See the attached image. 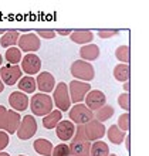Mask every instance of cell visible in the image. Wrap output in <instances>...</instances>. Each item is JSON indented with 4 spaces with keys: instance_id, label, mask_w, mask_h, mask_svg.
I'll return each mask as SVG.
<instances>
[{
    "instance_id": "1",
    "label": "cell",
    "mask_w": 149,
    "mask_h": 156,
    "mask_svg": "<svg viewBox=\"0 0 149 156\" xmlns=\"http://www.w3.org/2000/svg\"><path fill=\"white\" fill-rule=\"evenodd\" d=\"M29 107L33 112V116H46L48 115L50 112L53 111V98L50 97L48 94H43V92H38V94H34L31 98H30Z\"/></svg>"
},
{
    "instance_id": "2",
    "label": "cell",
    "mask_w": 149,
    "mask_h": 156,
    "mask_svg": "<svg viewBox=\"0 0 149 156\" xmlns=\"http://www.w3.org/2000/svg\"><path fill=\"white\" fill-rule=\"evenodd\" d=\"M90 146L91 142H88L84 136L83 125L75 128V133L73 136V142L70 144V155L73 156H90Z\"/></svg>"
},
{
    "instance_id": "3",
    "label": "cell",
    "mask_w": 149,
    "mask_h": 156,
    "mask_svg": "<svg viewBox=\"0 0 149 156\" xmlns=\"http://www.w3.org/2000/svg\"><path fill=\"white\" fill-rule=\"evenodd\" d=\"M70 71H71V75L75 80L83 82H90L95 77V70H94L92 64L87 61H83V60H77V61L73 62Z\"/></svg>"
},
{
    "instance_id": "4",
    "label": "cell",
    "mask_w": 149,
    "mask_h": 156,
    "mask_svg": "<svg viewBox=\"0 0 149 156\" xmlns=\"http://www.w3.org/2000/svg\"><path fill=\"white\" fill-rule=\"evenodd\" d=\"M53 104L57 107V109L60 112L68 111L71 108V99L68 95V85L66 82H60L54 87L53 91Z\"/></svg>"
},
{
    "instance_id": "5",
    "label": "cell",
    "mask_w": 149,
    "mask_h": 156,
    "mask_svg": "<svg viewBox=\"0 0 149 156\" xmlns=\"http://www.w3.org/2000/svg\"><path fill=\"white\" fill-rule=\"evenodd\" d=\"M91 91V85L88 82H83L78 80H73L68 84V95L73 104H83L84 98Z\"/></svg>"
},
{
    "instance_id": "6",
    "label": "cell",
    "mask_w": 149,
    "mask_h": 156,
    "mask_svg": "<svg viewBox=\"0 0 149 156\" xmlns=\"http://www.w3.org/2000/svg\"><path fill=\"white\" fill-rule=\"evenodd\" d=\"M68 116H70L71 122L77 123V125H85L87 122L94 119V112L90 111L84 104H75L73 108L68 109Z\"/></svg>"
},
{
    "instance_id": "7",
    "label": "cell",
    "mask_w": 149,
    "mask_h": 156,
    "mask_svg": "<svg viewBox=\"0 0 149 156\" xmlns=\"http://www.w3.org/2000/svg\"><path fill=\"white\" fill-rule=\"evenodd\" d=\"M37 132V121L33 115H26L24 118H21L20 125L17 128V136L21 140L31 139Z\"/></svg>"
},
{
    "instance_id": "8",
    "label": "cell",
    "mask_w": 149,
    "mask_h": 156,
    "mask_svg": "<svg viewBox=\"0 0 149 156\" xmlns=\"http://www.w3.org/2000/svg\"><path fill=\"white\" fill-rule=\"evenodd\" d=\"M17 44H19L17 48L20 50V51L34 54L36 51H38L41 43H40V38L36 36V33H24V34H20Z\"/></svg>"
},
{
    "instance_id": "9",
    "label": "cell",
    "mask_w": 149,
    "mask_h": 156,
    "mask_svg": "<svg viewBox=\"0 0 149 156\" xmlns=\"http://www.w3.org/2000/svg\"><path fill=\"white\" fill-rule=\"evenodd\" d=\"M83 132L88 142H95V140L101 139L107 131H105L104 123L98 122L97 119H92V121L87 122L85 125H83Z\"/></svg>"
},
{
    "instance_id": "10",
    "label": "cell",
    "mask_w": 149,
    "mask_h": 156,
    "mask_svg": "<svg viewBox=\"0 0 149 156\" xmlns=\"http://www.w3.org/2000/svg\"><path fill=\"white\" fill-rule=\"evenodd\" d=\"M23 73L19 66H12V64H6V66L0 67V80L4 85H16L19 80L21 78Z\"/></svg>"
},
{
    "instance_id": "11",
    "label": "cell",
    "mask_w": 149,
    "mask_h": 156,
    "mask_svg": "<svg viewBox=\"0 0 149 156\" xmlns=\"http://www.w3.org/2000/svg\"><path fill=\"white\" fill-rule=\"evenodd\" d=\"M21 73H26L29 75H36L41 70V60L37 54H26L24 57L21 58Z\"/></svg>"
},
{
    "instance_id": "12",
    "label": "cell",
    "mask_w": 149,
    "mask_h": 156,
    "mask_svg": "<svg viewBox=\"0 0 149 156\" xmlns=\"http://www.w3.org/2000/svg\"><path fill=\"white\" fill-rule=\"evenodd\" d=\"M84 99H85L84 105L92 112H95L97 109L102 108L104 105H107V97H105V94L102 91H98V90H91Z\"/></svg>"
},
{
    "instance_id": "13",
    "label": "cell",
    "mask_w": 149,
    "mask_h": 156,
    "mask_svg": "<svg viewBox=\"0 0 149 156\" xmlns=\"http://www.w3.org/2000/svg\"><path fill=\"white\" fill-rule=\"evenodd\" d=\"M54 87H55V78L51 73H48V71L38 73L37 78H36V88H38L40 92L50 94L54 91Z\"/></svg>"
},
{
    "instance_id": "14",
    "label": "cell",
    "mask_w": 149,
    "mask_h": 156,
    "mask_svg": "<svg viewBox=\"0 0 149 156\" xmlns=\"http://www.w3.org/2000/svg\"><path fill=\"white\" fill-rule=\"evenodd\" d=\"M75 133V125L71 121H64L61 119L60 123L55 126V135L60 140L67 142V140L73 139V136Z\"/></svg>"
},
{
    "instance_id": "15",
    "label": "cell",
    "mask_w": 149,
    "mask_h": 156,
    "mask_svg": "<svg viewBox=\"0 0 149 156\" xmlns=\"http://www.w3.org/2000/svg\"><path fill=\"white\" fill-rule=\"evenodd\" d=\"M29 102H30V98L26 94L20 92V91H14L9 97V104L13 108V111L16 112L26 111L29 108Z\"/></svg>"
},
{
    "instance_id": "16",
    "label": "cell",
    "mask_w": 149,
    "mask_h": 156,
    "mask_svg": "<svg viewBox=\"0 0 149 156\" xmlns=\"http://www.w3.org/2000/svg\"><path fill=\"white\" fill-rule=\"evenodd\" d=\"M21 116L19 112L13 111V109H7V118H6V123H4L3 131L6 133H16L17 128L20 125Z\"/></svg>"
},
{
    "instance_id": "17",
    "label": "cell",
    "mask_w": 149,
    "mask_h": 156,
    "mask_svg": "<svg viewBox=\"0 0 149 156\" xmlns=\"http://www.w3.org/2000/svg\"><path fill=\"white\" fill-rule=\"evenodd\" d=\"M80 57H81L83 61H94L99 57V47L97 44H92V43L83 45L80 48Z\"/></svg>"
},
{
    "instance_id": "18",
    "label": "cell",
    "mask_w": 149,
    "mask_h": 156,
    "mask_svg": "<svg viewBox=\"0 0 149 156\" xmlns=\"http://www.w3.org/2000/svg\"><path fill=\"white\" fill-rule=\"evenodd\" d=\"M33 148L40 156H50L51 152H53L54 146L48 139H46V138H38V139H36L33 142Z\"/></svg>"
},
{
    "instance_id": "19",
    "label": "cell",
    "mask_w": 149,
    "mask_h": 156,
    "mask_svg": "<svg viewBox=\"0 0 149 156\" xmlns=\"http://www.w3.org/2000/svg\"><path fill=\"white\" fill-rule=\"evenodd\" d=\"M20 37V33L17 30H7L6 33L0 38V45L4 48H10V47H16L17 41Z\"/></svg>"
},
{
    "instance_id": "20",
    "label": "cell",
    "mask_w": 149,
    "mask_h": 156,
    "mask_svg": "<svg viewBox=\"0 0 149 156\" xmlns=\"http://www.w3.org/2000/svg\"><path fill=\"white\" fill-rule=\"evenodd\" d=\"M17 88L20 92L23 94H34V91H36V80L33 77H29V75H26V77H21L17 82Z\"/></svg>"
},
{
    "instance_id": "21",
    "label": "cell",
    "mask_w": 149,
    "mask_h": 156,
    "mask_svg": "<svg viewBox=\"0 0 149 156\" xmlns=\"http://www.w3.org/2000/svg\"><path fill=\"white\" fill-rule=\"evenodd\" d=\"M70 38L71 41H74L77 44H81V45H85V44H90L92 40H94V34L88 30H78V31H73L70 34Z\"/></svg>"
},
{
    "instance_id": "22",
    "label": "cell",
    "mask_w": 149,
    "mask_h": 156,
    "mask_svg": "<svg viewBox=\"0 0 149 156\" xmlns=\"http://www.w3.org/2000/svg\"><path fill=\"white\" fill-rule=\"evenodd\" d=\"M62 119L61 116V112L58 111V109H54L48 114V115L43 116V126L46 128V129H55L60 121Z\"/></svg>"
},
{
    "instance_id": "23",
    "label": "cell",
    "mask_w": 149,
    "mask_h": 156,
    "mask_svg": "<svg viewBox=\"0 0 149 156\" xmlns=\"http://www.w3.org/2000/svg\"><path fill=\"white\" fill-rule=\"evenodd\" d=\"M107 135H108V139H109V142H111V144L119 145V144H122V142H124L126 133L121 131L116 125H111V126H109V129L107 131Z\"/></svg>"
},
{
    "instance_id": "24",
    "label": "cell",
    "mask_w": 149,
    "mask_h": 156,
    "mask_svg": "<svg viewBox=\"0 0 149 156\" xmlns=\"http://www.w3.org/2000/svg\"><path fill=\"white\" fill-rule=\"evenodd\" d=\"M109 155V148L107 142L104 140H95L90 146V156H108Z\"/></svg>"
},
{
    "instance_id": "25",
    "label": "cell",
    "mask_w": 149,
    "mask_h": 156,
    "mask_svg": "<svg viewBox=\"0 0 149 156\" xmlns=\"http://www.w3.org/2000/svg\"><path fill=\"white\" fill-rule=\"evenodd\" d=\"M114 78L116 81L126 82L129 81V75H131V70H129V64H118L114 68Z\"/></svg>"
},
{
    "instance_id": "26",
    "label": "cell",
    "mask_w": 149,
    "mask_h": 156,
    "mask_svg": "<svg viewBox=\"0 0 149 156\" xmlns=\"http://www.w3.org/2000/svg\"><path fill=\"white\" fill-rule=\"evenodd\" d=\"M4 57H6V61L9 64H12V66H19V62L21 61V51L17 47H10V48L6 50V54H4Z\"/></svg>"
},
{
    "instance_id": "27",
    "label": "cell",
    "mask_w": 149,
    "mask_h": 156,
    "mask_svg": "<svg viewBox=\"0 0 149 156\" xmlns=\"http://www.w3.org/2000/svg\"><path fill=\"white\" fill-rule=\"evenodd\" d=\"M114 115V108L111 105H104L102 108L97 109L95 114H94V119H97L98 122L102 123L104 121H108L109 118H112Z\"/></svg>"
},
{
    "instance_id": "28",
    "label": "cell",
    "mask_w": 149,
    "mask_h": 156,
    "mask_svg": "<svg viewBox=\"0 0 149 156\" xmlns=\"http://www.w3.org/2000/svg\"><path fill=\"white\" fill-rule=\"evenodd\" d=\"M115 57L116 60H119L122 64H128L131 60V51H129L128 45H119L115 50Z\"/></svg>"
},
{
    "instance_id": "29",
    "label": "cell",
    "mask_w": 149,
    "mask_h": 156,
    "mask_svg": "<svg viewBox=\"0 0 149 156\" xmlns=\"http://www.w3.org/2000/svg\"><path fill=\"white\" fill-rule=\"evenodd\" d=\"M116 126L119 128L122 132H128L129 128H131V116H129L128 112H125L118 118V125Z\"/></svg>"
},
{
    "instance_id": "30",
    "label": "cell",
    "mask_w": 149,
    "mask_h": 156,
    "mask_svg": "<svg viewBox=\"0 0 149 156\" xmlns=\"http://www.w3.org/2000/svg\"><path fill=\"white\" fill-rule=\"evenodd\" d=\"M51 156H71L68 145L60 144V145H57V146H54L53 152H51Z\"/></svg>"
},
{
    "instance_id": "31",
    "label": "cell",
    "mask_w": 149,
    "mask_h": 156,
    "mask_svg": "<svg viewBox=\"0 0 149 156\" xmlns=\"http://www.w3.org/2000/svg\"><path fill=\"white\" fill-rule=\"evenodd\" d=\"M118 105L126 112L131 109V97H129L128 92H124V94H121L118 97Z\"/></svg>"
},
{
    "instance_id": "32",
    "label": "cell",
    "mask_w": 149,
    "mask_h": 156,
    "mask_svg": "<svg viewBox=\"0 0 149 156\" xmlns=\"http://www.w3.org/2000/svg\"><path fill=\"white\" fill-rule=\"evenodd\" d=\"M36 36L41 38H54L55 37V31L54 30H37Z\"/></svg>"
},
{
    "instance_id": "33",
    "label": "cell",
    "mask_w": 149,
    "mask_h": 156,
    "mask_svg": "<svg viewBox=\"0 0 149 156\" xmlns=\"http://www.w3.org/2000/svg\"><path fill=\"white\" fill-rule=\"evenodd\" d=\"M9 142H10L9 133H6L4 131H0V152L4 151V148L9 145Z\"/></svg>"
},
{
    "instance_id": "34",
    "label": "cell",
    "mask_w": 149,
    "mask_h": 156,
    "mask_svg": "<svg viewBox=\"0 0 149 156\" xmlns=\"http://www.w3.org/2000/svg\"><path fill=\"white\" fill-rule=\"evenodd\" d=\"M6 118H7V108L3 107V105H0V131L4 129Z\"/></svg>"
},
{
    "instance_id": "35",
    "label": "cell",
    "mask_w": 149,
    "mask_h": 156,
    "mask_svg": "<svg viewBox=\"0 0 149 156\" xmlns=\"http://www.w3.org/2000/svg\"><path fill=\"white\" fill-rule=\"evenodd\" d=\"M118 34V30H101V31H98V37L101 38H111L114 37V36H116Z\"/></svg>"
},
{
    "instance_id": "36",
    "label": "cell",
    "mask_w": 149,
    "mask_h": 156,
    "mask_svg": "<svg viewBox=\"0 0 149 156\" xmlns=\"http://www.w3.org/2000/svg\"><path fill=\"white\" fill-rule=\"evenodd\" d=\"M71 33H73V30H57L55 31V34L58 36H70Z\"/></svg>"
},
{
    "instance_id": "37",
    "label": "cell",
    "mask_w": 149,
    "mask_h": 156,
    "mask_svg": "<svg viewBox=\"0 0 149 156\" xmlns=\"http://www.w3.org/2000/svg\"><path fill=\"white\" fill-rule=\"evenodd\" d=\"M125 145H126V151H129L131 149V138H129V135L125 136Z\"/></svg>"
},
{
    "instance_id": "38",
    "label": "cell",
    "mask_w": 149,
    "mask_h": 156,
    "mask_svg": "<svg viewBox=\"0 0 149 156\" xmlns=\"http://www.w3.org/2000/svg\"><path fill=\"white\" fill-rule=\"evenodd\" d=\"M129 90H131V84H129V81L124 82V91H125V92H128V94H129Z\"/></svg>"
},
{
    "instance_id": "39",
    "label": "cell",
    "mask_w": 149,
    "mask_h": 156,
    "mask_svg": "<svg viewBox=\"0 0 149 156\" xmlns=\"http://www.w3.org/2000/svg\"><path fill=\"white\" fill-rule=\"evenodd\" d=\"M3 90H4V84L2 82V80H0V94L3 92Z\"/></svg>"
},
{
    "instance_id": "40",
    "label": "cell",
    "mask_w": 149,
    "mask_h": 156,
    "mask_svg": "<svg viewBox=\"0 0 149 156\" xmlns=\"http://www.w3.org/2000/svg\"><path fill=\"white\" fill-rule=\"evenodd\" d=\"M0 156H10V155H9L7 152H4V151H2V152H0Z\"/></svg>"
},
{
    "instance_id": "41",
    "label": "cell",
    "mask_w": 149,
    "mask_h": 156,
    "mask_svg": "<svg viewBox=\"0 0 149 156\" xmlns=\"http://www.w3.org/2000/svg\"><path fill=\"white\" fill-rule=\"evenodd\" d=\"M2 64H3V57H2V54H0V67H2Z\"/></svg>"
},
{
    "instance_id": "42",
    "label": "cell",
    "mask_w": 149,
    "mask_h": 156,
    "mask_svg": "<svg viewBox=\"0 0 149 156\" xmlns=\"http://www.w3.org/2000/svg\"><path fill=\"white\" fill-rule=\"evenodd\" d=\"M108 156H116V155H111V153H109V155H108Z\"/></svg>"
},
{
    "instance_id": "43",
    "label": "cell",
    "mask_w": 149,
    "mask_h": 156,
    "mask_svg": "<svg viewBox=\"0 0 149 156\" xmlns=\"http://www.w3.org/2000/svg\"><path fill=\"white\" fill-rule=\"evenodd\" d=\"M19 156H26V155H19Z\"/></svg>"
}]
</instances>
